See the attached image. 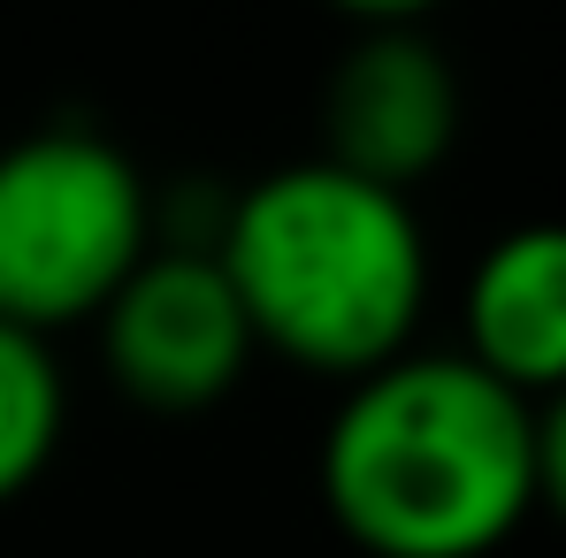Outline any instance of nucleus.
Instances as JSON below:
<instances>
[{
  "label": "nucleus",
  "instance_id": "obj_1",
  "mask_svg": "<svg viewBox=\"0 0 566 558\" xmlns=\"http://www.w3.org/2000/svg\"><path fill=\"white\" fill-rule=\"evenodd\" d=\"M322 497L368 558H490L536 505V413L468 352H406L337 406Z\"/></svg>",
  "mask_w": 566,
  "mask_h": 558
},
{
  "label": "nucleus",
  "instance_id": "obj_2",
  "mask_svg": "<svg viewBox=\"0 0 566 558\" xmlns=\"http://www.w3.org/2000/svg\"><path fill=\"white\" fill-rule=\"evenodd\" d=\"M214 261L253 322V345L345 382L406 360L429 298V245L406 191L345 177L337 161L261 177Z\"/></svg>",
  "mask_w": 566,
  "mask_h": 558
},
{
  "label": "nucleus",
  "instance_id": "obj_3",
  "mask_svg": "<svg viewBox=\"0 0 566 558\" xmlns=\"http://www.w3.org/2000/svg\"><path fill=\"white\" fill-rule=\"evenodd\" d=\"M146 177L99 130H31L0 154V322L46 337L99 314L146 261Z\"/></svg>",
  "mask_w": 566,
  "mask_h": 558
},
{
  "label": "nucleus",
  "instance_id": "obj_4",
  "mask_svg": "<svg viewBox=\"0 0 566 558\" xmlns=\"http://www.w3.org/2000/svg\"><path fill=\"white\" fill-rule=\"evenodd\" d=\"M107 375L154 413H207L253 360V322L214 253H146L99 306Z\"/></svg>",
  "mask_w": 566,
  "mask_h": 558
},
{
  "label": "nucleus",
  "instance_id": "obj_5",
  "mask_svg": "<svg viewBox=\"0 0 566 558\" xmlns=\"http://www.w3.org/2000/svg\"><path fill=\"white\" fill-rule=\"evenodd\" d=\"M460 138V77L421 31H368L329 77V161L413 191Z\"/></svg>",
  "mask_w": 566,
  "mask_h": 558
},
{
  "label": "nucleus",
  "instance_id": "obj_6",
  "mask_svg": "<svg viewBox=\"0 0 566 558\" xmlns=\"http://www.w3.org/2000/svg\"><path fill=\"white\" fill-rule=\"evenodd\" d=\"M468 360L513 398L566 390V222H521L474 261Z\"/></svg>",
  "mask_w": 566,
  "mask_h": 558
},
{
  "label": "nucleus",
  "instance_id": "obj_7",
  "mask_svg": "<svg viewBox=\"0 0 566 558\" xmlns=\"http://www.w3.org/2000/svg\"><path fill=\"white\" fill-rule=\"evenodd\" d=\"M62 421H70V390H62L46 337L0 322V505L46 474L54 444H62Z\"/></svg>",
  "mask_w": 566,
  "mask_h": 558
},
{
  "label": "nucleus",
  "instance_id": "obj_8",
  "mask_svg": "<svg viewBox=\"0 0 566 558\" xmlns=\"http://www.w3.org/2000/svg\"><path fill=\"white\" fill-rule=\"evenodd\" d=\"M536 497L566 520V390L536 413Z\"/></svg>",
  "mask_w": 566,
  "mask_h": 558
},
{
  "label": "nucleus",
  "instance_id": "obj_9",
  "mask_svg": "<svg viewBox=\"0 0 566 558\" xmlns=\"http://www.w3.org/2000/svg\"><path fill=\"white\" fill-rule=\"evenodd\" d=\"M329 8H345V15H360L368 31H413L437 0H329Z\"/></svg>",
  "mask_w": 566,
  "mask_h": 558
}]
</instances>
